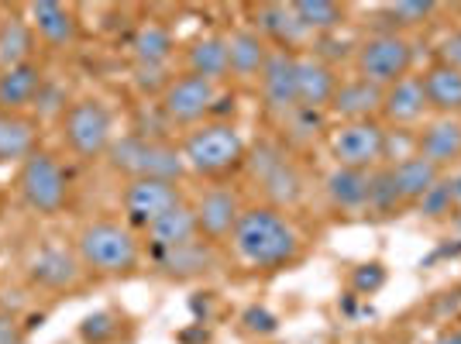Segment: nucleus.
Listing matches in <instances>:
<instances>
[{"mask_svg":"<svg viewBox=\"0 0 461 344\" xmlns=\"http://www.w3.org/2000/svg\"><path fill=\"white\" fill-rule=\"evenodd\" d=\"M228 245L230 255L255 272H279L303 258V234L286 211L269 204H249Z\"/></svg>","mask_w":461,"mask_h":344,"instance_id":"obj_1","label":"nucleus"},{"mask_svg":"<svg viewBox=\"0 0 461 344\" xmlns=\"http://www.w3.org/2000/svg\"><path fill=\"white\" fill-rule=\"evenodd\" d=\"M73 251L86 268V276H100V279H124L135 276L141 268V234L128 228L124 221L114 217H94L83 221L73 234Z\"/></svg>","mask_w":461,"mask_h":344,"instance_id":"obj_2","label":"nucleus"},{"mask_svg":"<svg viewBox=\"0 0 461 344\" xmlns=\"http://www.w3.org/2000/svg\"><path fill=\"white\" fill-rule=\"evenodd\" d=\"M179 155L186 162V172L203 179H228L238 169H245L249 145L230 121H203L183 134Z\"/></svg>","mask_w":461,"mask_h":344,"instance_id":"obj_3","label":"nucleus"},{"mask_svg":"<svg viewBox=\"0 0 461 344\" xmlns=\"http://www.w3.org/2000/svg\"><path fill=\"white\" fill-rule=\"evenodd\" d=\"M107 166L121 172L124 179H176L183 183L186 162L179 155V145L155 138V134H117L107 149Z\"/></svg>","mask_w":461,"mask_h":344,"instance_id":"obj_4","label":"nucleus"},{"mask_svg":"<svg viewBox=\"0 0 461 344\" xmlns=\"http://www.w3.org/2000/svg\"><path fill=\"white\" fill-rule=\"evenodd\" d=\"M59 138L83 162L107 158V149L117 138L114 111L100 96H77L66 104V111L59 117Z\"/></svg>","mask_w":461,"mask_h":344,"instance_id":"obj_5","label":"nucleus"},{"mask_svg":"<svg viewBox=\"0 0 461 344\" xmlns=\"http://www.w3.org/2000/svg\"><path fill=\"white\" fill-rule=\"evenodd\" d=\"M14 190H18L24 211H32L35 217H59L69 207V190L73 186H69V172L59 162V155L49 152V149H39L18 166Z\"/></svg>","mask_w":461,"mask_h":344,"instance_id":"obj_6","label":"nucleus"},{"mask_svg":"<svg viewBox=\"0 0 461 344\" xmlns=\"http://www.w3.org/2000/svg\"><path fill=\"white\" fill-rule=\"evenodd\" d=\"M355 77L368 79L375 86H393L403 77L413 73V62H417V45L400 35V32H375L355 45Z\"/></svg>","mask_w":461,"mask_h":344,"instance_id":"obj_7","label":"nucleus"},{"mask_svg":"<svg viewBox=\"0 0 461 344\" xmlns=\"http://www.w3.org/2000/svg\"><path fill=\"white\" fill-rule=\"evenodd\" d=\"M245 169L262 186V196H266L262 204H269V207L286 211V207H293L303 196V186H307L303 172L296 169V162L279 145H272V141H258L251 149L249 158H245Z\"/></svg>","mask_w":461,"mask_h":344,"instance_id":"obj_8","label":"nucleus"},{"mask_svg":"<svg viewBox=\"0 0 461 344\" xmlns=\"http://www.w3.org/2000/svg\"><path fill=\"white\" fill-rule=\"evenodd\" d=\"M186 204V190L176 179H124L121 190V221L135 234H145L155 221Z\"/></svg>","mask_w":461,"mask_h":344,"instance_id":"obj_9","label":"nucleus"},{"mask_svg":"<svg viewBox=\"0 0 461 344\" xmlns=\"http://www.w3.org/2000/svg\"><path fill=\"white\" fill-rule=\"evenodd\" d=\"M327 155L341 169H379L385 162V124L383 121L334 124L327 131Z\"/></svg>","mask_w":461,"mask_h":344,"instance_id":"obj_10","label":"nucleus"},{"mask_svg":"<svg viewBox=\"0 0 461 344\" xmlns=\"http://www.w3.org/2000/svg\"><path fill=\"white\" fill-rule=\"evenodd\" d=\"M221 100V83H211L193 73H179L169 79V86L158 96V114L179 128H196L203 121H213Z\"/></svg>","mask_w":461,"mask_h":344,"instance_id":"obj_11","label":"nucleus"},{"mask_svg":"<svg viewBox=\"0 0 461 344\" xmlns=\"http://www.w3.org/2000/svg\"><path fill=\"white\" fill-rule=\"evenodd\" d=\"M24 279L28 286L41 289V293H73L83 286L86 268L79 262L73 245H39L24 258Z\"/></svg>","mask_w":461,"mask_h":344,"instance_id":"obj_12","label":"nucleus"},{"mask_svg":"<svg viewBox=\"0 0 461 344\" xmlns=\"http://www.w3.org/2000/svg\"><path fill=\"white\" fill-rule=\"evenodd\" d=\"M241 211H245V204H241L238 190H230V186H224V183H221V186H211V190H203L200 196H196V204H193L200 238L211 241V245H228L234 228H238Z\"/></svg>","mask_w":461,"mask_h":344,"instance_id":"obj_13","label":"nucleus"},{"mask_svg":"<svg viewBox=\"0 0 461 344\" xmlns=\"http://www.w3.org/2000/svg\"><path fill=\"white\" fill-rule=\"evenodd\" d=\"M296 56L300 52L272 49L269 62H266L262 77L255 83L258 94H262V104L279 117H289L296 111Z\"/></svg>","mask_w":461,"mask_h":344,"instance_id":"obj_14","label":"nucleus"},{"mask_svg":"<svg viewBox=\"0 0 461 344\" xmlns=\"http://www.w3.org/2000/svg\"><path fill=\"white\" fill-rule=\"evenodd\" d=\"M427 117H430V107H427L420 73H410L400 83H393V86L383 90L379 121H383L385 128H420Z\"/></svg>","mask_w":461,"mask_h":344,"instance_id":"obj_15","label":"nucleus"},{"mask_svg":"<svg viewBox=\"0 0 461 344\" xmlns=\"http://www.w3.org/2000/svg\"><path fill=\"white\" fill-rule=\"evenodd\" d=\"M338 69L321 59L317 52H300L296 56V107L303 111H321L324 114L338 90Z\"/></svg>","mask_w":461,"mask_h":344,"instance_id":"obj_16","label":"nucleus"},{"mask_svg":"<svg viewBox=\"0 0 461 344\" xmlns=\"http://www.w3.org/2000/svg\"><path fill=\"white\" fill-rule=\"evenodd\" d=\"M28 24L35 32L39 45L45 49H73L79 41V18L73 7L59 4V0H35L28 4Z\"/></svg>","mask_w":461,"mask_h":344,"instance_id":"obj_17","label":"nucleus"},{"mask_svg":"<svg viewBox=\"0 0 461 344\" xmlns=\"http://www.w3.org/2000/svg\"><path fill=\"white\" fill-rule=\"evenodd\" d=\"M417 155L441 172L461 166V117H427L417 128Z\"/></svg>","mask_w":461,"mask_h":344,"instance_id":"obj_18","label":"nucleus"},{"mask_svg":"<svg viewBox=\"0 0 461 344\" xmlns=\"http://www.w3.org/2000/svg\"><path fill=\"white\" fill-rule=\"evenodd\" d=\"M158 276L173 279V283H190V279H203L217 268V245L196 238L190 245H179L173 251H162L149 258Z\"/></svg>","mask_w":461,"mask_h":344,"instance_id":"obj_19","label":"nucleus"},{"mask_svg":"<svg viewBox=\"0 0 461 344\" xmlns=\"http://www.w3.org/2000/svg\"><path fill=\"white\" fill-rule=\"evenodd\" d=\"M383 111V86L368 83L362 77L341 79L334 100L327 107V114L334 117V124H351V121H379Z\"/></svg>","mask_w":461,"mask_h":344,"instance_id":"obj_20","label":"nucleus"},{"mask_svg":"<svg viewBox=\"0 0 461 344\" xmlns=\"http://www.w3.org/2000/svg\"><path fill=\"white\" fill-rule=\"evenodd\" d=\"M41 149V121L32 111H0V166H21Z\"/></svg>","mask_w":461,"mask_h":344,"instance_id":"obj_21","label":"nucleus"},{"mask_svg":"<svg viewBox=\"0 0 461 344\" xmlns=\"http://www.w3.org/2000/svg\"><path fill=\"white\" fill-rule=\"evenodd\" d=\"M269 56H272V45L262 39V32H258V28L241 24V28L228 32L230 79H238V83H258V77H262V69H266Z\"/></svg>","mask_w":461,"mask_h":344,"instance_id":"obj_22","label":"nucleus"},{"mask_svg":"<svg viewBox=\"0 0 461 344\" xmlns=\"http://www.w3.org/2000/svg\"><path fill=\"white\" fill-rule=\"evenodd\" d=\"M183 73L203 77L211 83L230 79V59H228V35L224 32H207L183 49Z\"/></svg>","mask_w":461,"mask_h":344,"instance_id":"obj_23","label":"nucleus"},{"mask_svg":"<svg viewBox=\"0 0 461 344\" xmlns=\"http://www.w3.org/2000/svg\"><path fill=\"white\" fill-rule=\"evenodd\" d=\"M200 238V231H196V213H193V204L186 200L183 207H176L169 211L162 221H155L152 228L141 234V245L149 249V258L152 255H162V251H173L179 245H190Z\"/></svg>","mask_w":461,"mask_h":344,"instance_id":"obj_24","label":"nucleus"},{"mask_svg":"<svg viewBox=\"0 0 461 344\" xmlns=\"http://www.w3.org/2000/svg\"><path fill=\"white\" fill-rule=\"evenodd\" d=\"M45 66L39 59L4 69L0 73V111H32L39 100L41 86H45Z\"/></svg>","mask_w":461,"mask_h":344,"instance_id":"obj_25","label":"nucleus"},{"mask_svg":"<svg viewBox=\"0 0 461 344\" xmlns=\"http://www.w3.org/2000/svg\"><path fill=\"white\" fill-rule=\"evenodd\" d=\"M128 52H131V62L135 66H169L176 56V35L166 21H141L135 32H131V41H128Z\"/></svg>","mask_w":461,"mask_h":344,"instance_id":"obj_26","label":"nucleus"},{"mask_svg":"<svg viewBox=\"0 0 461 344\" xmlns=\"http://www.w3.org/2000/svg\"><path fill=\"white\" fill-rule=\"evenodd\" d=\"M324 200L338 213H366L368 211V172L362 169H334L324 179Z\"/></svg>","mask_w":461,"mask_h":344,"instance_id":"obj_27","label":"nucleus"},{"mask_svg":"<svg viewBox=\"0 0 461 344\" xmlns=\"http://www.w3.org/2000/svg\"><path fill=\"white\" fill-rule=\"evenodd\" d=\"M39 39L28 24V14L21 11H0V73L14 69L35 59Z\"/></svg>","mask_w":461,"mask_h":344,"instance_id":"obj_28","label":"nucleus"},{"mask_svg":"<svg viewBox=\"0 0 461 344\" xmlns=\"http://www.w3.org/2000/svg\"><path fill=\"white\" fill-rule=\"evenodd\" d=\"M420 79L430 117H461V69H451L444 62H430L420 73Z\"/></svg>","mask_w":461,"mask_h":344,"instance_id":"obj_29","label":"nucleus"},{"mask_svg":"<svg viewBox=\"0 0 461 344\" xmlns=\"http://www.w3.org/2000/svg\"><path fill=\"white\" fill-rule=\"evenodd\" d=\"M255 28L262 32V39L269 41L272 49H286V52H296L310 39L307 32L300 28V21L293 18L289 4H262Z\"/></svg>","mask_w":461,"mask_h":344,"instance_id":"obj_30","label":"nucleus"},{"mask_svg":"<svg viewBox=\"0 0 461 344\" xmlns=\"http://www.w3.org/2000/svg\"><path fill=\"white\" fill-rule=\"evenodd\" d=\"M389 169H393V183H396V190H400L403 207H413L423 193L430 190V186L444 176L434 162H427V158H420V155H410V158L396 162V166H389Z\"/></svg>","mask_w":461,"mask_h":344,"instance_id":"obj_31","label":"nucleus"},{"mask_svg":"<svg viewBox=\"0 0 461 344\" xmlns=\"http://www.w3.org/2000/svg\"><path fill=\"white\" fill-rule=\"evenodd\" d=\"M289 11L300 21V28L313 39H324L330 32H338L348 18V11L334 0H293Z\"/></svg>","mask_w":461,"mask_h":344,"instance_id":"obj_32","label":"nucleus"},{"mask_svg":"<svg viewBox=\"0 0 461 344\" xmlns=\"http://www.w3.org/2000/svg\"><path fill=\"white\" fill-rule=\"evenodd\" d=\"M403 207L400 200V190L393 183V169L389 166H379V169L368 172V211L375 217H393V213Z\"/></svg>","mask_w":461,"mask_h":344,"instance_id":"obj_33","label":"nucleus"},{"mask_svg":"<svg viewBox=\"0 0 461 344\" xmlns=\"http://www.w3.org/2000/svg\"><path fill=\"white\" fill-rule=\"evenodd\" d=\"M417 213H420L423 221H430V224H444V221H451L455 217V196H451V183H447V172H444L441 179L430 186V190L423 193L420 200L413 204Z\"/></svg>","mask_w":461,"mask_h":344,"instance_id":"obj_34","label":"nucleus"},{"mask_svg":"<svg viewBox=\"0 0 461 344\" xmlns=\"http://www.w3.org/2000/svg\"><path fill=\"white\" fill-rule=\"evenodd\" d=\"M434 14H438V4L434 0H400V4H389L385 7V18H389L385 32H400L403 35V28H420Z\"/></svg>","mask_w":461,"mask_h":344,"instance_id":"obj_35","label":"nucleus"},{"mask_svg":"<svg viewBox=\"0 0 461 344\" xmlns=\"http://www.w3.org/2000/svg\"><path fill=\"white\" fill-rule=\"evenodd\" d=\"M121 317L111 313V310H96L90 317H83V324H79V338L83 344H114L121 341Z\"/></svg>","mask_w":461,"mask_h":344,"instance_id":"obj_36","label":"nucleus"},{"mask_svg":"<svg viewBox=\"0 0 461 344\" xmlns=\"http://www.w3.org/2000/svg\"><path fill=\"white\" fill-rule=\"evenodd\" d=\"M385 279H389V272H385L383 262H362V266L351 268L348 286H351V296L368 300V296H375V293L385 286Z\"/></svg>","mask_w":461,"mask_h":344,"instance_id":"obj_37","label":"nucleus"},{"mask_svg":"<svg viewBox=\"0 0 461 344\" xmlns=\"http://www.w3.org/2000/svg\"><path fill=\"white\" fill-rule=\"evenodd\" d=\"M238 324H241V330L245 334H251V338H272L276 330H279V317L272 313L266 303H251L241 310V317H238Z\"/></svg>","mask_w":461,"mask_h":344,"instance_id":"obj_38","label":"nucleus"},{"mask_svg":"<svg viewBox=\"0 0 461 344\" xmlns=\"http://www.w3.org/2000/svg\"><path fill=\"white\" fill-rule=\"evenodd\" d=\"M135 73V86L141 94H152V96H162V90L169 86V66H135L131 69Z\"/></svg>","mask_w":461,"mask_h":344,"instance_id":"obj_39","label":"nucleus"},{"mask_svg":"<svg viewBox=\"0 0 461 344\" xmlns=\"http://www.w3.org/2000/svg\"><path fill=\"white\" fill-rule=\"evenodd\" d=\"M0 344H24V321L18 310L0 303Z\"/></svg>","mask_w":461,"mask_h":344,"instance_id":"obj_40","label":"nucleus"},{"mask_svg":"<svg viewBox=\"0 0 461 344\" xmlns=\"http://www.w3.org/2000/svg\"><path fill=\"white\" fill-rule=\"evenodd\" d=\"M434 62H444V66H451V69H461V28L455 32H447L438 45V59Z\"/></svg>","mask_w":461,"mask_h":344,"instance_id":"obj_41","label":"nucleus"},{"mask_svg":"<svg viewBox=\"0 0 461 344\" xmlns=\"http://www.w3.org/2000/svg\"><path fill=\"white\" fill-rule=\"evenodd\" d=\"M447 183H451V196H455V207L461 211V166L455 172H447Z\"/></svg>","mask_w":461,"mask_h":344,"instance_id":"obj_42","label":"nucleus"},{"mask_svg":"<svg viewBox=\"0 0 461 344\" xmlns=\"http://www.w3.org/2000/svg\"><path fill=\"white\" fill-rule=\"evenodd\" d=\"M434 344H461V327H455V330H444Z\"/></svg>","mask_w":461,"mask_h":344,"instance_id":"obj_43","label":"nucleus"},{"mask_svg":"<svg viewBox=\"0 0 461 344\" xmlns=\"http://www.w3.org/2000/svg\"><path fill=\"white\" fill-rule=\"evenodd\" d=\"M451 224H455V231H458V238H461V211H455V217H451Z\"/></svg>","mask_w":461,"mask_h":344,"instance_id":"obj_44","label":"nucleus"},{"mask_svg":"<svg viewBox=\"0 0 461 344\" xmlns=\"http://www.w3.org/2000/svg\"><path fill=\"white\" fill-rule=\"evenodd\" d=\"M355 344H372V341H355Z\"/></svg>","mask_w":461,"mask_h":344,"instance_id":"obj_45","label":"nucleus"},{"mask_svg":"<svg viewBox=\"0 0 461 344\" xmlns=\"http://www.w3.org/2000/svg\"><path fill=\"white\" fill-rule=\"evenodd\" d=\"M258 344H266V341H258Z\"/></svg>","mask_w":461,"mask_h":344,"instance_id":"obj_46","label":"nucleus"}]
</instances>
